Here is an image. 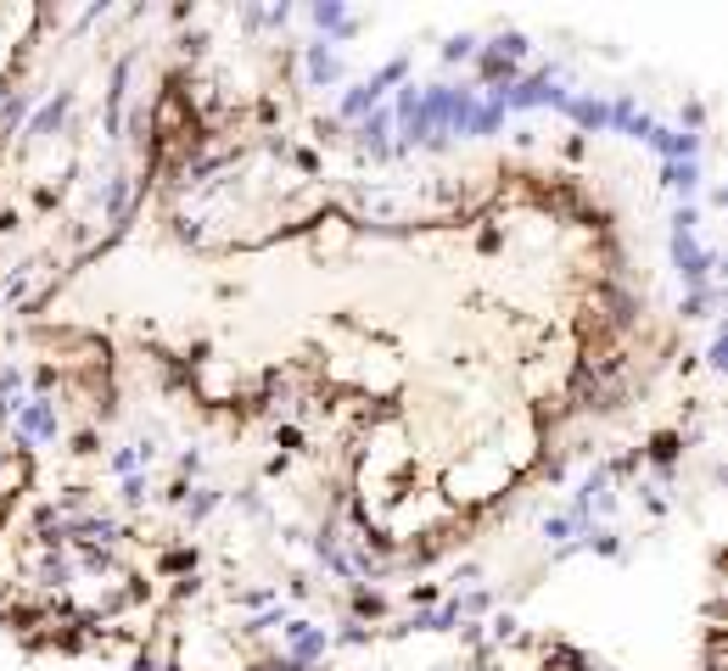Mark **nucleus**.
<instances>
[{
    "mask_svg": "<svg viewBox=\"0 0 728 671\" xmlns=\"http://www.w3.org/2000/svg\"><path fill=\"white\" fill-rule=\"evenodd\" d=\"M68 106H73V95L62 90L51 106H40V118L29 123V141H51V129H62V118H68Z\"/></svg>",
    "mask_w": 728,
    "mask_h": 671,
    "instance_id": "f257e3e1",
    "label": "nucleus"
},
{
    "mask_svg": "<svg viewBox=\"0 0 728 671\" xmlns=\"http://www.w3.org/2000/svg\"><path fill=\"white\" fill-rule=\"evenodd\" d=\"M336 73H342L336 51H331L325 40H320V45H309V79H314V84H325V79H336Z\"/></svg>",
    "mask_w": 728,
    "mask_h": 671,
    "instance_id": "f03ea898",
    "label": "nucleus"
},
{
    "mask_svg": "<svg viewBox=\"0 0 728 671\" xmlns=\"http://www.w3.org/2000/svg\"><path fill=\"white\" fill-rule=\"evenodd\" d=\"M572 526H577L572 515H549V520H544V537H549V543H566V537H572Z\"/></svg>",
    "mask_w": 728,
    "mask_h": 671,
    "instance_id": "20e7f679",
    "label": "nucleus"
},
{
    "mask_svg": "<svg viewBox=\"0 0 728 671\" xmlns=\"http://www.w3.org/2000/svg\"><path fill=\"white\" fill-rule=\"evenodd\" d=\"M213 504H219V492H196V498L185 504V520H208V515H213Z\"/></svg>",
    "mask_w": 728,
    "mask_h": 671,
    "instance_id": "423d86ee",
    "label": "nucleus"
},
{
    "mask_svg": "<svg viewBox=\"0 0 728 671\" xmlns=\"http://www.w3.org/2000/svg\"><path fill=\"white\" fill-rule=\"evenodd\" d=\"M443 57H448V62H465V57H476V40H471V34H454V40L443 45Z\"/></svg>",
    "mask_w": 728,
    "mask_h": 671,
    "instance_id": "39448f33",
    "label": "nucleus"
},
{
    "mask_svg": "<svg viewBox=\"0 0 728 671\" xmlns=\"http://www.w3.org/2000/svg\"><path fill=\"white\" fill-rule=\"evenodd\" d=\"M314 23L331 29V34H353V18H347L342 7H314Z\"/></svg>",
    "mask_w": 728,
    "mask_h": 671,
    "instance_id": "7ed1b4c3",
    "label": "nucleus"
}]
</instances>
